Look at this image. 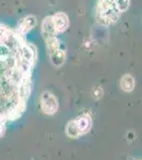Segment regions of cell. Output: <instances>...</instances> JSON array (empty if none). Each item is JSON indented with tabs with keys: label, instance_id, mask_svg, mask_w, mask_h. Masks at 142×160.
<instances>
[{
	"label": "cell",
	"instance_id": "6da1fadb",
	"mask_svg": "<svg viewBox=\"0 0 142 160\" xmlns=\"http://www.w3.org/2000/svg\"><path fill=\"white\" fill-rule=\"evenodd\" d=\"M20 27L0 22V125L27 108L38 49Z\"/></svg>",
	"mask_w": 142,
	"mask_h": 160
}]
</instances>
